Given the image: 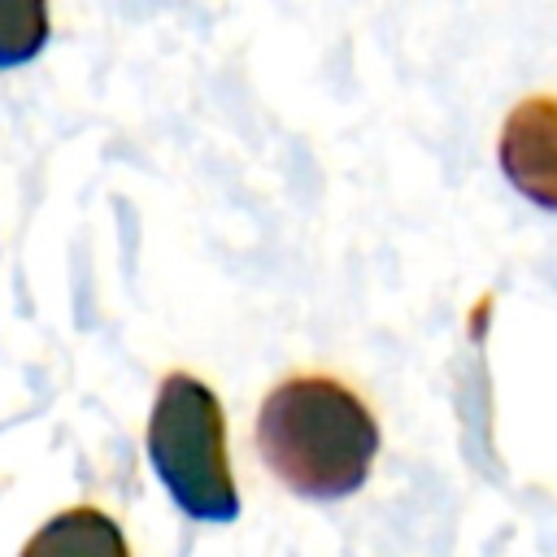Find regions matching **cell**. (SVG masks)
Here are the masks:
<instances>
[{
	"instance_id": "cell-2",
	"label": "cell",
	"mask_w": 557,
	"mask_h": 557,
	"mask_svg": "<svg viewBox=\"0 0 557 557\" xmlns=\"http://www.w3.org/2000/svg\"><path fill=\"white\" fill-rule=\"evenodd\" d=\"M148 466L161 479L165 496L196 522H235L239 492L226 453V413L218 392L187 374L170 370L152 396L144 431Z\"/></svg>"
},
{
	"instance_id": "cell-4",
	"label": "cell",
	"mask_w": 557,
	"mask_h": 557,
	"mask_svg": "<svg viewBox=\"0 0 557 557\" xmlns=\"http://www.w3.org/2000/svg\"><path fill=\"white\" fill-rule=\"evenodd\" d=\"M17 557H131L122 527L96 505H70L52 513Z\"/></svg>"
},
{
	"instance_id": "cell-1",
	"label": "cell",
	"mask_w": 557,
	"mask_h": 557,
	"mask_svg": "<svg viewBox=\"0 0 557 557\" xmlns=\"http://www.w3.org/2000/svg\"><path fill=\"white\" fill-rule=\"evenodd\" d=\"M370 405L331 374H292L257 409V457L300 500H344L366 487L379 457Z\"/></svg>"
},
{
	"instance_id": "cell-3",
	"label": "cell",
	"mask_w": 557,
	"mask_h": 557,
	"mask_svg": "<svg viewBox=\"0 0 557 557\" xmlns=\"http://www.w3.org/2000/svg\"><path fill=\"white\" fill-rule=\"evenodd\" d=\"M505 183L544 213H557V96L540 91L518 100L496 139Z\"/></svg>"
},
{
	"instance_id": "cell-5",
	"label": "cell",
	"mask_w": 557,
	"mask_h": 557,
	"mask_svg": "<svg viewBox=\"0 0 557 557\" xmlns=\"http://www.w3.org/2000/svg\"><path fill=\"white\" fill-rule=\"evenodd\" d=\"M48 0H0V70H17L48 48Z\"/></svg>"
}]
</instances>
